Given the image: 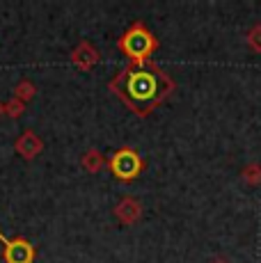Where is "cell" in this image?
<instances>
[{
	"instance_id": "cell-1",
	"label": "cell",
	"mask_w": 261,
	"mask_h": 263,
	"mask_svg": "<svg viewBox=\"0 0 261 263\" xmlns=\"http://www.w3.org/2000/svg\"><path fill=\"white\" fill-rule=\"evenodd\" d=\"M115 89H119V94L133 105L138 112H144L152 103L167 92L170 80L163 73H158L156 69H133V71H124L122 78H117L113 83Z\"/></svg>"
},
{
	"instance_id": "cell-3",
	"label": "cell",
	"mask_w": 261,
	"mask_h": 263,
	"mask_svg": "<svg viewBox=\"0 0 261 263\" xmlns=\"http://www.w3.org/2000/svg\"><path fill=\"white\" fill-rule=\"evenodd\" d=\"M113 170L117 172L122 179H130V176L140 170V160H138V156H135L133 151H128V149L117 151L115 158H113Z\"/></svg>"
},
{
	"instance_id": "cell-2",
	"label": "cell",
	"mask_w": 261,
	"mask_h": 263,
	"mask_svg": "<svg viewBox=\"0 0 261 263\" xmlns=\"http://www.w3.org/2000/svg\"><path fill=\"white\" fill-rule=\"evenodd\" d=\"M0 242L7 247V263H30L32 261V247L26 240H9L0 234Z\"/></svg>"
},
{
	"instance_id": "cell-4",
	"label": "cell",
	"mask_w": 261,
	"mask_h": 263,
	"mask_svg": "<svg viewBox=\"0 0 261 263\" xmlns=\"http://www.w3.org/2000/svg\"><path fill=\"white\" fill-rule=\"evenodd\" d=\"M124 48H126L128 55H144L149 48H152V37H149L147 32H142V30H133V32L126 34V39H124Z\"/></svg>"
}]
</instances>
